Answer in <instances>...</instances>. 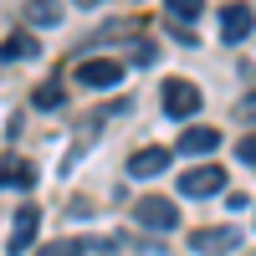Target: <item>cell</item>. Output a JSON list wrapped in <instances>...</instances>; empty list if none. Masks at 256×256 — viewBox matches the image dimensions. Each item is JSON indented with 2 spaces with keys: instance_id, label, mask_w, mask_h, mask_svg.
<instances>
[{
  "instance_id": "8992f818",
  "label": "cell",
  "mask_w": 256,
  "mask_h": 256,
  "mask_svg": "<svg viewBox=\"0 0 256 256\" xmlns=\"http://www.w3.org/2000/svg\"><path fill=\"white\" fill-rule=\"evenodd\" d=\"M36 226H41V210H36V205H20V210H16V220H10V241H6V251H10V256L31 251Z\"/></svg>"
},
{
  "instance_id": "5b68a950",
  "label": "cell",
  "mask_w": 256,
  "mask_h": 256,
  "mask_svg": "<svg viewBox=\"0 0 256 256\" xmlns=\"http://www.w3.org/2000/svg\"><path fill=\"white\" fill-rule=\"evenodd\" d=\"M236 246H241V230H230V226H205V230L190 236V251L195 256H226Z\"/></svg>"
},
{
  "instance_id": "30bf717a",
  "label": "cell",
  "mask_w": 256,
  "mask_h": 256,
  "mask_svg": "<svg viewBox=\"0 0 256 256\" xmlns=\"http://www.w3.org/2000/svg\"><path fill=\"white\" fill-rule=\"evenodd\" d=\"M31 184H36V169L26 159H16V154L0 159V190H31Z\"/></svg>"
},
{
  "instance_id": "2e32d148",
  "label": "cell",
  "mask_w": 256,
  "mask_h": 256,
  "mask_svg": "<svg viewBox=\"0 0 256 256\" xmlns=\"http://www.w3.org/2000/svg\"><path fill=\"white\" fill-rule=\"evenodd\" d=\"M236 159H241L246 169H256V134H246V138H241V148H236Z\"/></svg>"
},
{
  "instance_id": "9a60e30c",
  "label": "cell",
  "mask_w": 256,
  "mask_h": 256,
  "mask_svg": "<svg viewBox=\"0 0 256 256\" xmlns=\"http://www.w3.org/2000/svg\"><path fill=\"white\" fill-rule=\"evenodd\" d=\"M41 256H82V241H46Z\"/></svg>"
},
{
  "instance_id": "e0dca14e",
  "label": "cell",
  "mask_w": 256,
  "mask_h": 256,
  "mask_svg": "<svg viewBox=\"0 0 256 256\" xmlns=\"http://www.w3.org/2000/svg\"><path fill=\"white\" fill-rule=\"evenodd\" d=\"M138 62V67H148V62H154V41H134V52H128Z\"/></svg>"
},
{
  "instance_id": "7a4b0ae2",
  "label": "cell",
  "mask_w": 256,
  "mask_h": 256,
  "mask_svg": "<svg viewBox=\"0 0 256 256\" xmlns=\"http://www.w3.org/2000/svg\"><path fill=\"white\" fill-rule=\"evenodd\" d=\"M216 190H226V169L220 164H195V169L180 174V195H190V200H210Z\"/></svg>"
},
{
  "instance_id": "3957f363",
  "label": "cell",
  "mask_w": 256,
  "mask_h": 256,
  "mask_svg": "<svg viewBox=\"0 0 256 256\" xmlns=\"http://www.w3.org/2000/svg\"><path fill=\"white\" fill-rule=\"evenodd\" d=\"M159 102H164L169 118H190V113L200 108V88H195V82H184V77H169L164 88H159Z\"/></svg>"
},
{
  "instance_id": "ac0fdd59",
  "label": "cell",
  "mask_w": 256,
  "mask_h": 256,
  "mask_svg": "<svg viewBox=\"0 0 256 256\" xmlns=\"http://www.w3.org/2000/svg\"><path fill=\"white\" fill-rule=\"evenodd\" d=\"M241 118H246V123H256V92H246V98H241Z\"/></svg>"
},
{
  "instance_id": "277c9868",
  "label": "cell",
  "mask_w": 256,
  "mask_h": 256,
  "mask_svg": "<svg viewBox=\"0 0 256 256\" xmlns=\"http://www.w3.org/2000/svg\"><path fill=\"white\" fill-rule=\"evenodd\" d=\"M134 216H138V226H148V230H174V226H180V205L164 200V195H144V200L134 205Z\"/></svg>"
},
{
  "instance_id": "9c48e42d",
  "label": "cell",
  "mask_w": 256,
  "mask_h": 256,
  "mask_svg": "<svg viewBox=\"0 0 256 256\" xmlns=\"http://www.w3.org/2000/svg\"><path fill=\"white\" fill-rule=\"evenodd\" d=\"M169 154H174V148H138V154L128 159V174H134V180L164 174V169H169Z\"/></svg>"
},
{
  "instance_id": "5bb4252c",
  "label": "cell",
  "mask_w": 256,
  "mask_h": 256,
  "mask_svg": "<svg viewBox=\"0 0 256 256\" xmlns=\"http://www.w3.org/2000/svg\"><path fill=\"white\" fill-rule=\"evenodd\" d=\"M164 6H169V10H174L180 20H195V16L205 10V0H164Z\"/></svg>"
},
{
  "instance_id": "8fae6325",
  "label": "cell",
  "mask_w": 256,
  "mask_h": 256,
  "mask_svg": "<svg viewBox=\"0 0 256 256\" xmlns=\"http://www.w3.org/2000/svg\"><path fill=\"white\" fill-rule=\"evenodd\" d=\"M20 56H41V41L31 31H16V36L0 41V62H20Z\"/></svg>"
},
{
  "instance_id": "6da1fadb",
  "label": "cell",
  "mask_w": 256,
  "mask_h": 256,
  "mask_svg": "<svg viewBox=\"0 0 256 256\" xmlns=\"http://www.w3.org/2000/svg\"><path fill=\"white\" fill-rule=\"evenodd\" d=\"M123 72L128 67L118 56H77V82H82V88H118Z\"/></svg>"
},
{
  "instance_id": "ba28073f",
  "label": "cell",
  "mask_w": 256,
  "mask_h": 256,
  "mask_svg": "<svg viewBox=\"0 0 256 256\" xmlns=\"http://www.w3.org/2000/svg\"><path fill=\"white\" fill-rule=\"evenodd\" d=\"M174 148H180V154H200V159H205V154H216V148H220V128H210V123H205V128H184Z\"/></svg>"
},
{
  "instance_id": "d6986e66",
  "label": "cell",
  "mask_w": 256,
  "mask_h": 256,
  "mask_svg": "<svg viewBox=\"0 0 256 256\" xmlns=\"http://www.w3.org/2000/svg\"><path fill=\"white\" fill-rule=\"evenodd\" d=\"M72 6H102V0H72Z\"/></svg>"
},
{
  "instance_id": "52a82bcc",
  "label": "cell",
  "mask_w": 256,
  "mask_h": 256,
  "mask_svg": "<svg viewBox=\"0 0 256 256\" xmlns=\"http://www.w3.org/2000/svg\"><path fill=\"white\" fill-rule=\"evenodd\" d=\"M251 31H256V10H251V6H241V0H236V6L220 10V41L236 46V41H246Z\"/></svg>"
},
{
  "instance_id": "7c38bea8",
  "label": "cell",
  "mask_w": 256,
  "mask_h": 256,
  "mask_svg": "<svg viewBox=\"0 0 256 256\" xmlns=\"http://www.w3.org/2000/svg\"><path fill=\"white\" fill-rule=\"evenodd\" d=\"M56 20H62L56 0H26V26H56Z\"/></svg>"
},
{
  "instance_id": "4fadbf2b",
  "label": "cell",
  "mask_w": 256,
  "mask_h": 256,
  "mask_svg": "<svg viewBox=\"0 0 256 256\" xmlns=\"http://www.w3.org/2000/svg\"><path fill=\"white\" fill-rule=\"evenodd\" d=\"M31 102H36L41 113H52V108H62V82H41V88H36V98H31Z\"/></svg>"
}]
</instances>
